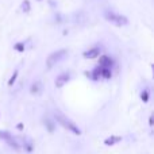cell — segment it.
<instances>
[{
    "label": "cell",
    "instance_id": "9c48e42d",
    "mask_svg": "<svg viewBox=\"0 0 154 154\" xmlns=\"http://www.w3.org/2000/svg\"><path fill=\"white\" fill-rule=\"evenodd\" d=\"M30 92L34 93V95H35V93H39L41 92V82L39 81H35L34 84L31 85V89H30Z\"/></svg>",
    "mask_w": 154,
    "mask_h": 154
},
{
    "label": "cell",
    "instance_id": "277c9868",
    "mask_svg": "<svg viewBox=\"0 0 154 154\" xmlns=\"http://www.w3.org/2000/svg\"><path fill=\"white\" fill-rule=\"evenodd\" d=\"M0 138L4 139V141L7 142L11 147H14V149H18V147H19V145L16 143V141L14 139V135H11V133H8V131L0 130Z\"/></svg>",
    "mask_w": 154,
    "mask_h": 154
},
{
    "label": "cell",
    "instance_id": "3957f363",
    "mask_svg": "<svg viewBox=\"0 0 154 154\" xmlns=\"http://www.w3.org/2000/svg\"><path fill=\"white\" fill-rule=\"evenodd\" d=\"M66 53H68L66 49H61V50H57V51H54V53H51L50 56L48 57V60H46V68H48V69H51L57 62H60L65 56H66Z\"/></svg>",
    "mask_w": 154,
    "mask_h": 154
},
{
    "label": "cell",
    "instance_id": "ba28073f",
    "mask_svg": "<svg viewBox=\"0 0 154 154\" xmlns=\"http://www.w3.org/2000/svg\"><path fill=\"white\" fill-rule=\"evenodd\" d=\"M120 139H122V138H120V137L111 135V137H109V138H107L106 141H104V143H106L107 146H114V145H115V143H118V142H119Z\"/></svg>",
    "mask_w": 154,
    "mask_h": 154
},
{
    "label": "cell",
    "instance_id": "5b68a950",
    "mask_svg": "<svg viewBox=\"0 0 154 154\" xmlns=\"http://www.w3.org/2000/svg\"><path fill=\"white\" fill-rule=\"evenodd\" d=\"M70 80V73L69 72H65V73H61L58 77L56 79V87L57 88H61L66 84L68 81Z\"/></svg>",
    "mask_w": 154,
    "mask_h": 154
},
{
    "label": "cell",
    "instance_id": "2e32d148",
    "mask_svg": "<svg viewBox=\"0 0 154 154\" xmlns=\"http://www.w3.org/2000/svg\"><path fill=\"white\" fill-rule=\"evenodd\" d=\"M142 99H143L145 103L149 100V92H147V91H143V93H142Z\"/></svg>",
    "mask_w": 154,
    "mask_h": 154
},
{
    "label": "cell",
    "instance_id": "30bf717a",
    "mask_svg": "<svg viewBox=\"0 0 154 154\" xmlns=\"http://www.w3.org/2000/svg\"><path fill=\"white\" fill-rule=\"evenodd\" d=\"M45 127L48 128L49 133H53L54 128H56V127H54V125H53V122H51L49 118H46V119H45Z\"/></svg>",
    "mask_w": 154,
    "mask_h": 154
},
{
    "label": "cell",
    "instance_id": "7c38bea8",
    "mask_svg": "<svg viewBox=\"0 0 154 154\" xmlns=\"http://www.w3.org/2000/svg\"><path fill=\"white\" fill-rule=\"evenodd\" d=\"M92 77H93V79H95V80H97L99 77H101V66H100V65H99L97 68H95V69H93Z\"/></svg>",
    "mask_w": 154,
    "mask_h": 154
},
{
    "label": "cell",
    "instance_id": "8fae6325",
    "mask_svg": "<svg viewBox=\"0 0 154 154\" xmlns=\"http://www.w3.org/2000/svg\"><path fill=\"white\" fill-rule=\"evenodd\" d=\"M30 10H31L30 2L29 0H24V2L22 3V11H23V12H30Z\"/></svg>",
    "mask_w": 154,
    "mask_h": 154
},
{
    "label": "cell",
    "instance_id": "8992f818",
    "mask_svg": "<svg viewBox=\"0 0 154 154\" xmlns=\"http://www.w3.org/2000/svg\"><path fill=\"white\" fill-rule=\"evenodd\" d=\"M100 51H101V49L99 48V46H95V48H92V49H89V50L85 51L84 57H85V58H89V60L96 58V57L100 56Z\"/></svg>",
    "mask_w": 154,
    "mask_h": 154
},
{
    "label": "cell",
    "instance_id": "9a60e30c",
    "mask_svg": "<svg viewBox=\"0 0 154 154\" xmlns=\"http://www.w3.org/2000/svg\"><path fill=\"white\" fill-rule=\"evenodd\" d=\"M16 77H18V70H15V72H14V75H12V76H11L10 81H8V85H12V84H14V82H15Z\"/></svg>",
    "mask_w": 154,
    "mask_h": 154
},
{
    "label": "cell",
    "instance_id": "e0dca14e",
    "mask_svg": "<svg viewBox=\"0 0 154 154\" xmlns=\"http://www.w3.org/2000/svg\"><path fill=\"white\" fill-rule=\"evenodd\" d=\"M38 2H41V0H38Z\"/></svg>",
    "mask_w": 154,
    "mask_h": 154
},
{
    "label": "cell",
    "instance_id": "7a4b0ae2",
    "mask_svg": "<svg viewBox=\"0 0 154 154\" xmlns=\"http://www.w3.org/2000/svg\"><path fill=\"white\" fill-rule=\"evenodd\" d=\"M104 18H106L108 22H111L112 24L119 26V27L126 26V24L128 23V19L126 18L125 15L116 14V12H114V11H106V12H104Z\"/></svg>",
    "mask_w": 154,
    "mask_h": 154
},
{
    "label": "cell",
    "instance_id": "4fadbf2b",
    "mask_svg": "<svg viewBox=\"0 0 154 154\" xmlns=\"http://www.w3.org/2000/svg\"><path fill=\"white\" fill-rule=\"evenodd\" d=\"M101 76L106 77V79H109L111 77V69L109 68H101Z\"/></svg>",
    "mask_w": 154,
    "mask_h": 154
},
{
    "label": "cell",
    "instance_id": "52a82bcc",
    "mask_svg": "<svg viewBox=\"0 0 154 154\" xmlns=\"http://www.w3.org/2000/svg\"><path fill=\"white\" fill-rule=\"evenodd\" d=\"M112 64H114V61H112V58H109L108 56L100 57V66L101 68H109V69H111Z\"/></svg>",
    "mask_w": 154,
    "mask_h": 154
},
{
    "label": "cell",
    "instance_id": "5bb4252c",
    "mask_svg": "<svg viewBox=\"0 0 154 154\" xmlns=\"http://www.w3.org/2000/svg\"><path fill=\"white\" fill-rule=\"evenodd\" d=\"M14 48H15L18 51H24V43L23 42H19V43H16Z\"/></svg>",
    "mask_w": 154,
    "mask_h": 154
},
{
    "label": "cell",
    "instance_id": "6da1fadb",
    "mask_svg": "<svg viewBox=\"0 0 154 154\" xmlns=\"http://www.w3.org/2000/svg\"><path fill=\"white\" fill-rule=\"evenodd\" d=\"M56 120L62 126V127L68 128L70 133L76 134V135H80V134H81V130H80V128L77 127V126L70 119H68L65 115H62L61 112H56Z\"/></svg>",
    "mask_w": 154,
    "mask_h": 154
}]
</instances>
